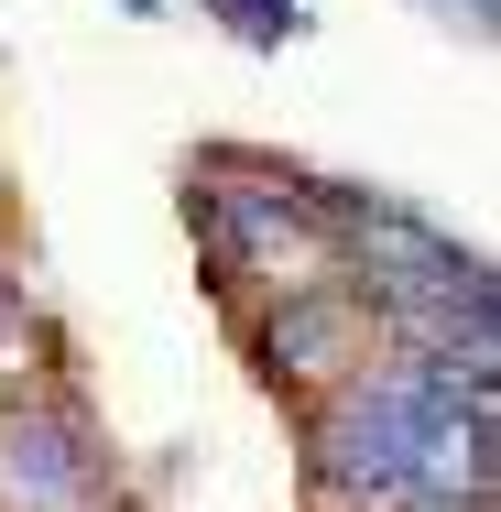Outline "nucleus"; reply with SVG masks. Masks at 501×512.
I'll list each match as a JSON object with an SVG mask.
<instances>
[{"label":"nucleus","mask_w":501,"mask_h":512,"mask_svg":"<svg viewBox=\"0 0 501 512\" xmlns=\"http://www.w3.org/2000/svg\"><path fill=\"white\" fill-rule=\"evenodd\" d=\"M501 469V382L371 349L327 404L295 414V491L305 512H414L447 491H491Z\"/></svg>","instance_id":"nucleus-1"},{"label":"nucleus","mask_w":501,"mask_h":512,"mask_svg":"<svg viewBox=\"0 0 501 512\" xmlns=\"http://www.w3.org/2000/svg\"><path fill=\"white\" fill-rule=\"evenodd\" d=\"M186 229H197L207 295L240 316L295 284H338L327 262V218H316V175L262 153V142H197L186 153Z\"/></svg>","instance_id":"nucleus-2"},{"label":"nucleus","mask_w":501,"mask_h":512,"mask_svg":"<svg viewBox=\"0 0 501 512\" xmlns=\"http://www.w3.org/2000/svg\"><path fill=\"white\" fill-rule=\"evenodd\" d=\"M0 512H131V469L77 382L0 404Z\"/></svg>","instance_id":"nucleus-3"},{"label":"nucleus","mask_w":501,"mask_h":512,"mask_svg":"<svg viewBox=\"0 0 501 512\" xmlns=\"http://www.w3.org/2000/svg\"><path fill=\"white\" fill-rule=\"evenodd\" d=\"M229 338H240V360L284 393V404H327L382 338H371V316H360V295L349 284H295V295H262V306L229 316Z\"/></svg>","instance_id":"nucleus-4"},{"label":"nucleus","mask_w":501,"mask_h":512,"mask_svg":"<svg viewBox=\"0 0 501 512\" xmlns=\"http://www.w3.org/2000/svg\"><path fill=\"white\" fill-rule=\"evenodd\" d=\"M55 382H77V371H66V327L44 316L33 273H0V404L55 393Z\"/></svg>","instance_id":"nucleus-5"},{"label":"nucleus","mask_w":501,"mask_h":512,"mask_svg":"<svg viewBox=\"0 0 501 512\" xmlns=\"http://www.w3.org/2000/svg\"><path fill=\"white\" fill-rule=\"evenodd\" d=\"M197 11L240 44V55H295L305 33H316V11H305V0H197Z\"/></svg>","instance_id":"nucleus-6"},{"label":"nucleus","mask_w":501,"mask_h":512,"mask_svg":"<svg viewBox=\"0 0 501 512\" xmlns=\"http://www.w3.org/2000/svg\"><path fill=\"white\" fill-rule=\"evenodd\" d=\"M414 11H425L436 33H458L469 55H491V44H501V0H414Z\"/></svg>","instance_id":"nucleus-7"},{"label":"nucleus","mask_w":501,"mask_h":512,"mask_svg":"<svg viewBox=\"0 0 501 512\" xmlns=\"http://www.w3.org/2000/svg\"><path fill=\"white\" fill-rule=\"evenodd\" d=\"M120 22H175V0H109Z\"/></svg>","instance_id":"nucleus-8"},{"label":"nucleus","mask_w":501,"mask_h":512,"mask_svg":"<svg viewBox=\"0 0 501 512\" xmlns=\"http://www.w3.org/2000/svg\"><path fill=\"white\" fill-rule=\"evenodd\" d=\"M0 273H22V251H11V186H0Z\"/></svg>","instance_id":"nucleus-9"}]
</instances>
